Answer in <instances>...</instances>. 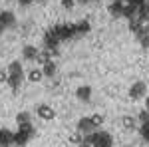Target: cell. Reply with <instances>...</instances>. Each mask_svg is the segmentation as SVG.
Segmentation results:
<instances>
[{
	"instance_id": "obj_1",
	"label": "cell",
	"mask_w": 149,
	"mask_h": 147,
	"mask_svg": "<svg viewBox=\"0 0 149 147\" xmlns=\"http://www.w3.org/2000/svg\"><path fill=\"white\" fill-rule=\"evenodd\" d=\"M84 143H90L92 147H113V137L107 131H93L84 137Z\"/></svg>"
},
{
	"instance_id": "obj_2",
	"label": "cell",
	"mask_w": 149,
	"mask_h": 147,
	"mask_svg": "<svg viewBox=\"0 0 149 147\" xmlns=\"http://www.w3.org/2000/svg\"><path fill=\"white\" fill-rule=\"evenodd\" d=\"M34 125L32 123H22V125H18V131L14 133V143L16 145H20V147H24L32 137H34Z\"/></svg>"
},
{
	"instance_id": "obj_3",
	"label": "cell",
	"mask_w": 149,
	"mask_h": 147,
	"mask_svg": "<svg viewBox=\"0 0 149 147\" xmlns=\"http://www.w3.org/2000/svg\"><path fill=\"white\" fill-rule=\"evenodd\" d=\"M56 36L60 40H68V38H74V36H78V30H76V24H58L52 28Z\"/></svg>"
},
{
	"instance_id": "obj_4",
	"label": "cell",
	"mask_w": 149,
	"mask_h": 147,
	"mask_svg": "<svg viewBox=\"0 0 149 147\" xmlns=\"http://www.w3.org/2000/svg\"><path fill=\"white\" fill-rule=\"evenodd\" d=\"M129 98H131L133 102L147 98V84H145V82H135V84H131V88H129Z\"/></svg>"
},
{
	"instance_id": "obj_5",
	"label": "cell",
	"mask_w": 149,
	"mask_h": 147,
	"mask_svg": "<svg viewBox=\"0 0 149 147\" xmlns=\"http://www.w3.org/2000/svg\"><path fill=\"white\" fill-rule=\"evenodd\" d=\"M36 115L40 117V119H46V121H50V119H54L56 117V111L48 105V103H40L38 107H36Z\"/></svg>"
},
{
	"instance_id": "obj_6",
	"label": "cell",
	"mask_w": 149,
	"mask_h": 147,
	"mask_svg": "<svg viewBox=\"0 0 149 147\" xmlns=\"http://www.w3.org/2000/svg\"><path fill=\"white\" fill-rule=\"evenodd\" d=\"M78 131L84 133V135L93 133V131H95V125H93L92 117H81V119H78Z\"/></svg>"
},
{
	"instance_id": "obj_7",
	"label": "cell",
	"mask_w": 149,
	"mask_h": 147,
	"mask_svg": "<svg viewBox=\"0 0 149 147\" xmlns=\"http://www.w3.org/2000/svg\"><path fill=\"white\" fill-rule=\"evenodd\" d=\"M62 40L56 36V32L54 30H50L46 36H44V44H46V48L48 50H54V54H56V48H58V44H60Z\"/></svg>"
},
{
	"instance_id": "obj_8",
	"label": "cell",
	"mask_w": 149,
	"mask_h": 147,
	"mask_svg": "<svg viewBox=\"0 0 149 147\" xmlns=\"http://www.w3.org/2000/svg\"><path fill=\"white\" fill-rule=\"evenodd\" d=\"M12 143H14V131L2 127V129H0V147H8V145H12Z\"/></svg>"
},
{
	"instance_id": "obj_9",
	"label": "cell",
	"mask_w": 149,
	"mask_h": 147,
	"mask_svg": "<svg viewBox=\"0 0 149 147\" xmlns=\"http://www.w3.org/2000/svg\"><path fill=\"white\" fill-rule=\"evenodd\" d=\"M0 24H2L4 28H12V26L16 24V16H14V12H10V10L0 12Z\"/></svg>"
},
{
	"instance_id": "obj_10",
	"label": "cell",
	"mask_w": 149,
	"mask_h": 147,
	"mask_svg": "<svg viewBox=\"0 0 149 147\" xmlns=\"http://www.w3.org/2000/svg\"><path fill=\"white\" fill-rule=\"evenodd\" d=\"M123 2H119V0H113L109 6H107V12L111 14V16H115V18H119V16H123Z\"/></svg>"
},
{
	"instance_id": "obj_11",
	"label": "cell",
	"mask_w": 149,
	"mask_h": 147,
	"mask_svg": "<svg viewBox=\"0 0 149 147\" xmlns=\"http://www.w3.org/2000/svg\"><path fill=\"white\" fill-rule=\"evenodd\" d=\"M76 98H78L80 102H90V100H92V88H90V86H80V88L76 90Z\"/></svg>"
},
{
	"instance_id": "obj_12",
	"label": "cell",
	"mask_w": 149,
	"mask_h": 147,
	"mask_svg": "<svg viewBox=\"0 0 149 147\" xmlns=\"http://www.w3.org/2000/svg\"><path fill=\"white\" fill-rule=\"evenodd\" d=\"M22 82H24V72L22 74H8V86L12 90H18L22 86Z\"/></svg>"
},
{
	"instance_id": "obj_13",
	"label": "cell",
	"mask_w": 149,
	"mask_h": 147,
	"mask_svg": "<svg viewBox=\"0 0 149 147\" xmlns=\"http://www.w3.org/2000/svg\"><path fill=\"white\" fill-rule=\"evenodd\" d=\"M137 18H139L143 24L149 22V2H143V4L137 8Z\"/></svg>"
},
{
	"instance_id": "obj_14",
	"label": "cell",
	"mask_w": 149,
	"mask_h": 147,
	"mask_svg": "<svg viewBox=\"0 0 149 147\" xmlns=\"http://www.w3.org/2000/svg\"><path fill=\"white\" fill-rule=\"evenodd\" d=\"M38 50H36V46H24L22 48V56H24V60H36L38 58Z\"/></svg>"
},
{
	"instance_id": "obj_15",
	"label": "cell",
	"mask_w": 149,
	"mask_h": 147,
	"mask_svg": "<svg viewBox=\"0 0 149 147\" xmlns=\"http://www.w3.org/2000/svg\"><path fill=\"white\" fill-rule=\"evenodd\" d=\"M143 28H145V24L141 22L139 18H131V20H129V32H133L135 36H137Z\"/></svg>"
},
{
	"instance_id": "obj_16",
	"label": "cell",
	"mask_w": 149,
	"mask_h": 147,
	"mask_svg": "<svg viewBox=\"0 0 149 147\" xmlns=\"http://www.w3.org/2000/svg\"><path fill=\"white\" fill-rule=\"evenodd\" d=\"M42 78H44V72H42V68H32L30 72H28V79H30L32 84H38Z\"/></svg>"
},
{
	"instance_id": "obj_17",
	"label": "cell",
	"mask_w": 149,
	"mask_h": 147,
	"mask_svg": "<svg viewBox=\"0 0 149 147\" xmlns=\"http://www.w3.org/2000/svg\"><path fill=\"white\" fill-rule=\"evenodd\" d=\"M137 8H139V6L125 4V6H123V18H127V20H131V18H137Z\"/></svg>"
},
{
	"instance_id": "obj_18",
	"label": "cell",
	"mask_w": 149,
	"mask_h": 147,
	"mask_svg": "<svg viewBox=\"0 0 149 147\" xmlns=\"http://www.w3.org/2000/svg\"><path fill=\"white\" fill-rule=\"evenodd\" d=\"M42 72H44L46 78H54V76H56V64H54V62L44 64V66H42Z\"/></svg>"
},
{
	"instance_id": "obj_19",
	"label": "cell",
	"mask_w": 149,
	"mask_h": 147,
	"mask_svg": "<svg viewBox=\"0 0 149 147\" xmlns=\"http://www.w3.org/2000/svg\"><path fill=\"white\" fill-rule=\"evenodd\" d=\"M137 40L141 42V46H143V48H149V30H147V26H145V28H143V30L137 34Z\"/></svg>"
},
{
	"instance_id": "obj_20",
	"label": "cell",
	"mask_w": 149,
	"mask_h": 147,
	"mask_svg": "<svg viewBox=\"0 0 149 147\" xmlns=\"http://www.w3.org/2000/svg\"><path fill=\"white\" fill-rule=\"evenodd\" d=\"M52 54H54V52H40L38 58H36V62L44 66V64H48V62H52Z\"/></svg>"
},
{
	"instance_id": "obj_21",
	"label": "cell",
	"mask_w": 149,
	"mask_h": 147,
	"mask_svg": "<svg viewBox=\"0 0 149 147\" xmlns=\"http://www.w3.org/2000/svg\"><path fill=\"white\" fill-rule=\"evenodd\" d=\"M16 123H18V125L30 123V113H28V111H20L18 115H16Z\"/></svg>"
},
{
	"instance_id": "obj_22",
	"label": "cell",
	"mask_w": 149,
	"mask_h": 147,
	"mask_svg": "<svg viewBox=\"0 0 149 147\" xmlns=\"http://www.w3.org/2000/svg\"><path fill=\"white\" fill-rule=\"evenodd\" d=\"M6 72H8V74H22L24 70H22V64H20V62H12Z\"/></svg>"
},
{
	"instance_id": "obj_23",
	"label": "cell",
	"mask_w": 149,
	"mask_h": 147,
	"mask_svg": "<svg viewBox=\"0 0 149 147\" xmlns=\"http://www.w3.org/2000/svg\"><path fill=\"white\" fill-rule=\"evenodd\" d=\"M121 123H123L125 129H135V119H133L131 115H125V117L121 119Z\"/></svg>"
},
{
	"instance_id": "obj_24",
	"label": "cell",
	"mask_w": 149,
	"mask_h": 147,
	"mask_svg": "<svg viewBox=\"0 0 149 147\" xmlns=\"http://www.w3.org/2000/svg\"><path fill=\"white\" fill-rule=\"evenodd\" d=\"M70 141H72V143H76V145H81V143H84V133L76 131L74 135H70Z\"/></svg>"
},
{
	"instance_id": "obj_25",
	"label": "cell",
	"mask_w": 149,
	"mask_h": 147,
	"mask_svg": "<svg viewBox=\"0 0 149 147\" xmlns=\"http://www.w3.org/2000/svg\"><path fill=\"white\" fill-rule=\"evenodd\" d=\"M139 133H141V137H143L145 141H149V123H141V127H139Z\"/></svg>"
},
{
	"instance_id": "obj_26",
	"label": "cell",
	"mask_w": 149,
	"mask_h": 147,
	"mask_svg": "<svg viewBox=\"0 0 149 147\" xmlns=\"http://www.w3.org/2000/svg\"><path fill=\"white\" fill-rule=\"evenodd\" d=\"M92 121H93V125H95V129H97V127H102L103 115H100V113H93V115H92Z\"/></svg>"
},
{
	"instance_id": "obj_27",
	"label": "cell",
	"mask_w": 149,
	"mask_h": 147,
	"mask_svg": "<svg viewBox=\"0 0 149 147\" xmlns=\"http://www.w3.org/2000/svg\"><path fill=\"white\" fill-rule=\"evenodd\" d=\"M76 30H78V34H81V32H88V30H90V24H88V22L76 24Z\"/></svg>"
},
{
	"instance_id": "obj_28",
	"label": "cell",
	"mask_w": 149,
	"mask_h": 147,
	"mask_svg": "<svg viewBox=\"0 0 149 147\" xmlns=\"http://www.w3.org/2000/svg\"><path fill=\"white\" fill-rule=\"evenodd\" d=\"M139 121L141 123H149V111L147 109H143V111L139 113Z\"/></svg>"
},
{
	"instance_id": "obj_29",
	"label": "cell",
	"mask_w": 149,
	"mask_h": 147,
	"mask_svg": "<svg viewBox=\"0 0 149 147\" xmlns=\"http://www.w3.org/2000/svg\"><path fill=\"white\" fill-rule=\"evenodd\" d=\"M74 4H76V0H62V6H64L66 10H72Z\"/></svg>"
},
{
	"instance_id": "obj_30",
	"label": "cell",
	"mask_w": 149,
	"mask_h": 147,
	"mask_svg": "<svg viewBox=\"0 0 149 147\" xmlns=\"http://www.w3.org/2000/svg\"><path fill=\"white\" fill-rule=\"evenodd\" d=\"M8 84V72H4V70H0V84Z\"/></svg>"
},
{
	"instance_id": "obj_31",
	"label": "cell",
	"mask_w": 149,
	"mask_h": 147,
	"mask_svg": "<svg viewBox=\"0 0 149 147\" xmlns=\"http://www.w3.org/2000/svg\"><path fill=\"white\" fill-rule=\"evenodd\" d=\"M143 2H147V0H127V4H133V6H141Z\"/></svg>"
},
{
	"instance_id": "obj_32",
	"label": "cell",
	"mask_w": 149,
	"mask_h": 147,
	"mask_svg": "<svg viewBox=\"0 0 149 147\" xmlns=\"http://www.w3.org/2000/svg\"><path fill=\"white\" fill-rule=\"evenodd\" d=\"M18 2H20V4H22V6H30V4H32V2H34V0H18Z\"/></svg>"
},
{
	"instance_id": "obj_33",
	"label": "cell",
	"mask_w": 149,
	"mask_h": 147,
	"mask_svg": "<svg viewBox=\"0 0 149 147\" xmlns=\"http://www.w3.org/2000/svg\"><path fill=\"white\" fill-rule=\"evenodd\" d=\"M78 4H90V2H93V0H76Z\"/></svg>"
},
{
	"instance_id": "obj_34",
	"label": "cell",
	"mask_w": 149,
	"mask_h": 147,
	"mask_svg": "<svg viewBox=\"0 0 149 147\" xmlns=\"http://www.w3.org/2000/svg\"><path fill=\"white\" fill-rule=\"evenodd\" d=\"M145 109H147V111H149V95H147V98H145Z\"/></svg>"
},
{
	"instance_id": "obj_35",
	"label": "cell",
	"mask_w": 149,
	"mask_h": 147,
	"mask_svg": "<svg viewBox=\"0 0 149 147\" xmlns=\"http://www.w3.org/2000/svg\"><path fill=\"white\" fill-rule=\"evenodd\" d=\"M78 147H92L90 143H81V145H78Z\"/></svg>"
},
{
	"instance_id": "obj_36",
	"label": "cell",
	"mask_w": 149,
	"mask_h": 147,
	"mask_svg": "<svg viewBox=\"0 0 149 147\" xmlns=\"http://www.w3.org/2000/svg\"><path fill=\"white\" fill-rule=\"evenodd\" d=\"M2 32H4V26H2V24H0V34H2Z\"/></svg>"
},
{
	"instance_id": "obj_37",
	"label": "cell",
	"mask_w": 149,
	"mask_h": 147,
	"mask_svg": "<svg viewBox=\"0 0 149 147\" xmlns=\"http://www.w3.org/2000/svg\"><path fill=\"white\" fill-rule=\"evenodd\" d=\"M93 2H102V0H93Z\"/></svg>"
},
{
	"instance_id": "obj_38",
	"label": "cell",
	"mask_w": 149,
	"mask_h": 147,
	"mask_svg": "<svg viewBox=\"0 0 149 147\" xmlns=\"http://www.w3.org/2000/svg\"><path fill=\"white\" fill-rule=\"evenodd\" d=\"M36 2H44V0H36Z\"/></svg>"
},
{
	"instance_id": "obj_39",
	"label": "cell",
	"mask_w": 149,
	"mask_h": 147,
	"mask_svg": "<svg viewBox=\"0 0 149 147\" xmlns=\"http://www.w3.org/2000/svg\"><path fill=\"white\" fill-rule=\"evenodd\" d=\"M119 2H125V0H119Z\"/></svg>"
},
{
	"instance_id": "obj_40",
	"label": "cell",
	"mask_w": 149,
	"mask_h": 147,
	"mask_svg": "<svg viewBox=\"0 0 149 147\" xmlns=\"http://www.w3.org/2000/svg\"><path fill=\"white\" fill-rule=\"evenodd\" d=\"M147 30H149V24H147Z\"/></svg>"
},
{
	"instance_id": "obj_41",
	"label": "cell",
	"mask_w": 149,
	"mask_h": 147,
	"mask_svg": "<svg viewBox=\"0 0 149 147\" xmlns=\"http://www.w3.org/2000/svg\"><path fill=\"white\" fill-rule=\"evenodd\" d=\"M147 2H149V0H147Z\"/></svg>"
}]
</instances>
